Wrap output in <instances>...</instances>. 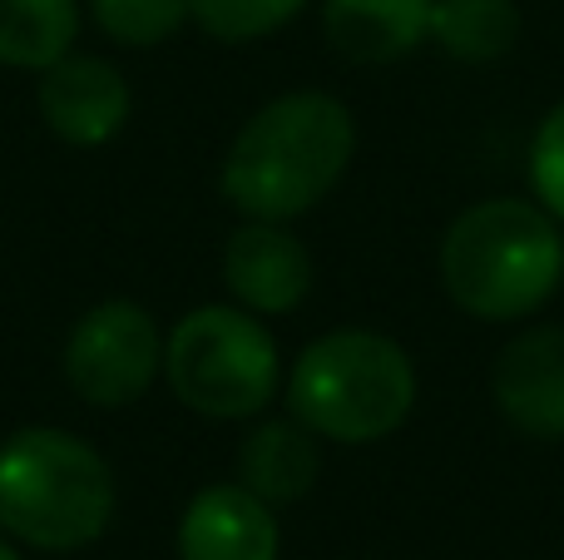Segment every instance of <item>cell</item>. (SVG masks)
<instances>
[{"label":"cell","mask_w":564,"mask_h":560,"mask_svg":"<svg viewBox=\"0 0 564 560\" xmlns=\"http://www.w3.org/2000/svg\"><path fill=\"white\" fill-rule=\"evenodd\" d=\"M516 0H436L431 6V45L460 65H496L520 45Z\"/></svg>","instance_id":"14"},{"label":"cell","mask_w":564,"mask_h":560,"mask_svg":"<svg viewBox=\"0 0 564 560\" xmlns=\"http://www.w3.org/2000/svg\"><path fill=\"white\" fill-rule=\"evenodd\" d=\"M490 402L516 432L564 442V323H530L500 347Z\"/></svg>","instance_id":"9"},{"label":"cell","mask_w":564,"mask_h":560,"mask_svg":"<svg viewBox=\"0 0 564 560\" xmlns=\"http://www.w3.org/2000/svg\"><path fill=\"white\" fill-rule=\"evenodd\" d=\"M119 482L99 446L65 427H20L0 442V531L15 546L69 556L115 526Z\"/></svg>","instance_id":"3"},{"label":"cell","mask_w":564,"mask_h":560,"mask_svg":"<svg viewBox=\"0 0 564 560\" xmlns=\"http://www.w3.org/2000/svg\"><path fill=\"white\" fill-rule=\"evenodd\" d=\"M35 109L59 144L99 149L129 125L134 95L115 60L69 50L35 75Z\"/></svg>","instance_id":"7"},{"label":"cell","mask_w":564,"mask_h":560,"mask_svg":"<svg viewBox=\"0 0 564 560\" xmlns=\"http://www.w3.org/2000/svg\"><path fill=\"white\" fill-rule=\"evenodd\" d=\"M351 159L357 115L327 89H288L243 119L218 164V194L243 218L292 224L341 184Z\"/></svg>","instance_id":"1"},{"label":"cell","mask_w":564,"mask_h":560,"mask_svg":"<svg viewBox=\"0 0 564 560\" xmlns=\"http://www.w3.org/2000/svg\"><path fill=\"white\" fill-rule=\"evenodd\" d=\"M174 546L178 560H282L278 506L243 482H214L188 496Z\"/></svg>","instance_id":"10"},{"label":"cell","mask_w":564,"mask_h":560,"mask_svg":"<svg viewBox=\"0 0 564 560\" xmlns=\"http://www.w3.org/2000/svg\"><path fill=\"white\" fill-rule=\"evenodd\" d=\"M436 268L446 298L466 317L520 323L555 298L564 278L560 218L535 198H480L441 234Z\"/></svg>","instance_id":"2"},{"label":"cell","mask_w":564,"mask_h":560,"mask_svg":"<svg viewBox=\"0 0 564 560\" xmlns=\"http://www.w3.org/2000/svg\"><path fill=\"white\" fill-rule=\"evenodd\" d=\"M164 377V327L134 298L85 308L65 337V383L95 412H119Z\"/></svg>","instance_id":"6"},{"label":"cell","mask_w":564,"mask_h":560,"mask_svg":"<svg viewBox=\"0 0 564 560\" xmlns=\"http://www.w3.org/2000/svg\"><path fill=\"white\" fill-rule=\"evenodd\" d=\"M416 363L391 333L332 327L292 357L282 377L288 412L332 446H377L416 407Z\"/></svg>","instance_id":"4"},{"label":"cell","mask_w":564,"mask_h":560,"mask_svg":"<svg viewBox=\"0 0 564 560\" xmlns=\"http://www.w3.org/2000/svg\"><path fill=\"white\" fill-rule=\"evenodd\" d=\"M238 476L268 506H292L322 482V437L297 417H253L234 456Z\"/></svg>","instance_id":"12"},{"label":"cell","mask_w":564,"mask_h":560,"mask_svg":"<svg viewBox=\"0 0 564 560\" xmlns=\"http://www.w3.org/2000/svg\"><path fill=\"white\" fill-rule=\"evenodd\" d=\"M194 25L218 45H253V40L278 35L282 25L302 15L312 0H188Z\"/></svg>","instance_id":"16"},{"label":"cell","mask_w":564,"mask_h":560,"mask_svg":"<svg viewBox=\"0 0 564 560\" xmlns=\"http://www.w3.org/2000/svg\"><path fill=\"white\" fill-rule=\"evenodd\" d=\"M89 20L124 50H154L194 20L188 0H89Z\"/></svg>","instance_id":"15"},{"label":"cell","mask_w":564,"mask_h":560,"mask_svg":"<svg viewBox=\"0 0 564 560\" xmlns=\"http://www.w3.org/2000/svg\"><path fill=\"white\" fill-rule=\"evenodd\" d=\"M436 0H322V35L351 65H397L431 45Z\"/></svg>","instance_id":"11"},{"label":"cell","mask_w":564,"mask_h":560,"mask_svg":"<svg viewBox=\"0 0 564 560\" xmlns=\"http://www.w3.org/2000/svg\"><path fill=\"white\" fill-rule=\"evenodd\" d=\"M282 347L268 317L238 303L188 308L164 333V383L208 422H253L282 392Z\"/></svg>","instance_id":"5"},{"label":"cell","mask_w":564,"mask_h":560,"mask_svg":"<svg viewBox=\"0 0 564 560\" xmlns=\"http://www.w3.org/2000/svg\"><path fill=\"white\" fill-rule=\"evenodd\" d=\"M0 560H25V556H20V546H15V541H10V536H6V531H0Z\"/></svg>","instance_id":"18"},{"label":"cell","mask_w":564,"mask_h":560,"mask_svg":"<svg viewBox=\"0 0 564 560\" xmlns=\"http://www.w3.org/2000/svg\"><path fill=\"white\" fill-rule=\"evenodd\" d=\"M530 194L564 224V99L545 109L530 134Z\"/></svg>","instance_id":"17"},{"label":"cell","mask_w":564,"mask_h":560,"mask_svg":"<svg viewBox=\"0 0 564 560\" xmlns=\"http://www.w3.org/2000/svg\"><path fill=\"white\" fill-rule=\"evenodd\" d=\"M79 0H0V65L40 75L79 45Z\"/></svg>","instance_id":"13"},{"label":"cell","mask_w":564,"mask_h":560,"mask_svg":"<svg viewBox=\"0 0 564 560\" xmlns=\"http://www.w3.org/2000/svg\"><path fill=\"white\" fill-rule=\"evenodd\" d=\"M317 263L292 224L273 218H243L224 244V288L228 303L258 317H288L307 303Z\"/></svg>","instance_id":"8"}]
</instances>
